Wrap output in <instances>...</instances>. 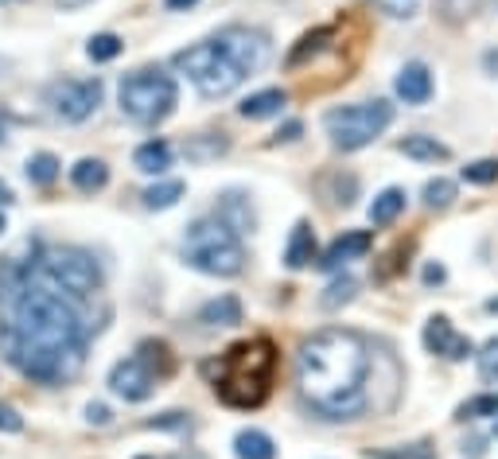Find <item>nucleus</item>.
I'll return each mask as SVG.
<instances>
[{"label":"nucleus","instance_id":"1","mask_svg":"<svg viewBox=\"0 0 498 459\" xmlns=\"http://www.w3.org/2000/svg\"><path fill=\"white\" fill-rule=\"evenodd\" d=\"M0 355L23 378L63 385L86 362V323L70 296L40 277V265L0 269Z\"/></svg>","mask_w":498,"mask_h":459},{"label":"nucleus","instance_id":"2","mask_svg":"<svg viewBox=\"0 0 498 459\" xmlns=\"http://www.w3.org/2000/svg\"><path fill=\"white\" fill-rule=\"evenodd\" d=\"M370 343L351 327H324L307 335L296 350V385L300 397L327 420H354L370 405L366 378H370Z\"/></svg>","mask_w":498,"mask_h":459},{"label":"nucleus","instance_id":"3","mask_svg":"<svg viewBox=\"0 0 498 459\" xmlns=\"http://www.w3.org/2000/svg\"><path fill=\"white\" fill-rule=\"evenodd\" d=\"M272 370H277V347H272V339L265 335L245 339V343L230 347L222 355L215 390L230 409H257L269 397Z\"/></svg>","mask_w":498,"mask_h":459},{"label":"nucleus","instance_id":"4","mask_svg":"<svg viewBox=\"0 0 498 459\" xmlns=\"http://www.w3.org/2000/svg\"><path fill=\"white\" fill-rule=\"evenodd\" d=\"M117 102H121V113L133 125H164L180 105V86H175L172 75L164 70H133V75L121 78V90H117Z\"/></svg>","mask_w":498,"mask_h":459},{"label":"nucleus","instance_id":"5","mask_svg":"<svg viewBox=\"0 0 498 459\" xmlns=\"http://www.w3.org/2000/svg\"><path fill=\"white\" fill-rule=\"evenodd\" d=\"M183 257H187V265H195L207 277H238L245 269L242 238H234L218 218L191 222L187 242H183Z\"/></svg>","mask_w":498,"mask_h":459},{"label":"nucleus","instance_id":"6","mask_svg":"<svg viewBox=\"0 0 498 459\" xmlns=\"http://www.w3.org/2000/svg\"><path fill=\"white\" fill-rule=\"evenodd\" d=\"M40 277L70 300H90L93 292H102V265L93 261L90 250H78V245H51V250H43Z\"/></svg>","mask_w":498,"mask_h":459},{"label":"nucleus","instance_id":"7","mask_svg":"<svg viewBox=\"0 0 498 459\" xmlns=\"http://www.w3.org/2000/svg\"><path fill=\"white\" fill-rule=\"evenodd\" d=\"M172 63H175V70H183V75L191 78V86L203 93V98H230L245 82V75L222 55V47L215 40L183 47V51H175Z\"/></svg>","mask_w":498,"mask_h":459},{"label":"nucleus","instance_id":"8","mask_svg":"<svg viewBox=\"0 0 498 459\" xmlns=\"http://www.w3.org/2000/svg\"><path fill=\"white\" fill-rule=\"evenodd\" d=\"M394 125V105L386 98L374 102H359V105H342V110H331L324 117V128L331 137V145L342 152H359L370 140H378L386 128Z\"/></svg>","mask_w":498,"mask_h":459},{"label":"nucleus","instance_id":"9","mask_svg":"<svg viewBox=\"0 0 498 459\" xmlns=\"http://www.w3.org/2000/svg\"><path fill=\"white\" fill-rule=\"evenodd\" d=\"M215 43L222 47V55H227L230 63L242 70V75H257V70H265L269 58H272L269 35L257 31V28H242V23H230V28H222L215 35Z\"/></svg>","mask_w":498,"mask_h":459},{"label":"nucleus","instance_id":"10","mask_svg":"<svg viewBox=\"0 0 498 459\" xmlns=\"http://www.w3.org/2000/svg\"><path fill=\"white\" fill-rule=\"evenodd\" d=\"M102 98H105L102 78H67L58 86H51V110L67 125H82L86 117H93Z\"/></svg>","mask_w":498,"mask_h":459},{"label":"nucleus","instance_id":"11","mask_svg":"<svg viewBox=\"0 0 498 459\" xmlns=\"http://www.w3.org/2000/svg\"><path fill=\"white\" fill-rule=\"evenodd\" d=\"M156 385H160V374L140 355H129L110 370V390L117 397H125V402H148L156 393Z\"/></svg>","mask_w":498,"mask_h":459},{"label":"nucleus","instance_id":"12","mask_svg":"<svg viewBox=\"0 0 498 459\" xmlns=\"http://www.w3.org/2000/svg\"><path fill=\"white\" fill-rule=\"evenodd\" d=\"M424 347L432 350V355H440V358H467V355H476V347H471V339L467 335H456V327L448 315H432L429 323H424Z\"/></svg>","mask_w":498,"mask_h":459},{"label":"nucleus","instance_id":"13","mask_svg":"<svg viewBox=\"0 0 498 459\" xmlns=\"http://www.w3.org/2000/svg\"><path fill=\"white\" fill-rule=\"evenodd\" d=\"M215 218L234 234V238H245V234L257 230L253 203H249V195H242V191H227V195H222L218 207H215Z\"/></svg>","mask_w":498,"mask_h":459},{"label":"nucleus","instance_id":"14","mask_svg":"<svg viewBox=\"0 0 498 459\" xmlns=\"http://www.w3.org/2000/svg\"><path fill=\"white\" fill-rule=\"evenodd\" d=\"M370 245H374V234L370 230H347V234H339L335 242L324 250V257H319V269H339V265H347V261H359V257L370 253Z\"/></svg>","mask_w":498,"mask_h":459},{"label":"nucleus","instance_id":"15","mask_svg":"<svg viewBox=\"0 0 498 459\" xmlns=\"http://www.w3.org/2000/svg\"><path fill=\"white\" fill-rule=\"evenodd\" d=\"M394 90H397V98L405 105H424L432 98V70L424 63H405V66H401V75H397V82H394Z\"/></svg>","mask_w":498,"mask_h":459},{"label":"nucleus","instance_id":"16","mask_svg":"<svg viewBox=\"0 0 498 459\" xmlns=\"http://www.w3.org/2000/svg\"><path fill=\"white\" fill-rule=\"evenodd\" d=\"M195 320L203 327H234V323H242V300L230 296V292H222V296L207 300L203 308H199Z\"/></svg>","mask_w":498,"mask_h":459},{"label":"nucleus","instance_id":"17","mask_svg":"<svg viewBox=\"0 0 498 459\" xmlns=\"http://www.w3.org/2000/svg\"><path fill=\"white\" fill-rule=\"evenodd\" d=\"M316 261V230L307 222H296L292 226V238L284 245V265L289 269H307Z\"/></svg>","mask_w":498,"mask_h":459},{"label":"nucleus","instance_id":"18","mask_svg":"<svg viewBox=\"0 0 498 459\" xmlns=\"http://www.w3.org/2000/svg\"><path fill=\"white\" fill-rule=\"evenodd\" d=\"M284 105H289V93L284 90H257L238 105V113L245 121H265V117H277Z\"/></svg>","mask_w":498,"mask_h":459},{"label":"nucleus","instance_id":"19","mask_svg":"<svg viewBox=\"0 0 498 459\" xmlns=\"http://www.w3.org/2000/svg\"><path fill=\"white\" fill-rule=\"evenodd\" d=\"M133 163H137V172H145V175H164L172 168V145L168 140H145V145L133 152Z\"/></svg>","mask_w":498,"mask_h":459},{"label":"nucleus","instance_id":"20","mask_svg":"<svg viewBox=\"0 0 498 459\" xmlns=\"http://www.w3.org/2000/svg\"><path fill=\"white\" fill-rule=\"evenodd\" d=\"M234 455L238 459H277V444L261 428H242L234 437Z\"/></svg>","mask_w":498,"mask_h":459},{"label":"nucleus","instance_id":"21","mask_svg":"<svg viewBox=\"0 0 498 459\" xmlns=\"http://www.w3.org/2000/svg\"><path fill=\"white\" fill-rule=\"evenodd\" d=\"M227 148H230V140L222 133H199L183 145V156H187V163H210V160H218Z\"/></svg>","mask_w":498,"mask_h":459},{"label":"nucleus","instance_id":"22","mask_svg":"<svg viewBox=\"0 0 498 459\" xmlns=\"http://www.w3.org/2000/svg\"><path fill=\"white\" fill-rule=\"evenodd\" d=\"M397 148L405 152L409 160H421V163H436V160H448V156H452V152H448V145H440L436 137H424V133L405 137Z\"/></svg>","mask_w":498,"mask_h":459},{"label":"nucleus","instance_id":"23","mask_svg":"<svg viewBox=\"0 0 498 459\" xmlns=\"http://www.w3.org/2000/svg\"><path fill=\"white\" fill-rule=\"evenodd\" d=\"M70 183L78 187V191H86V195H93V191H102L105 183H110V168H105L102 160H78L75 168H70Z\"/></svg>","mask_w":498,"mask_h":459},{"label":"nucleus","instance_id":"24","mask_svg":"<svg viewBox=\"0 0 498 459\" xmlns=\"http://www.w3.org/2000/svg\"><path fill=\"white\" fill-rule=\"evenodd\" d=\"M401 210H405V191H401V187H386V191L374 195V203H370V222L374 226H389Z\"/></svg>","mask_w":498,"mask_h":459},{"label":"nucleus","instance_id":"25","mask_svg":"<svg viewBox=\"0 0 498 459\" xmlns=\"http://www.w3.org/2000/svg\"><path fill=\"white\" fill-rule=\"evenodd\" d=\"M140 199H145L148 210H168L183 199V180H160V183H152Z\"/></svg>","mask_w":498,"mask_h":459},{"label":"nucleus","instance_id":"26","mask_svg":"<svg viewBox=\"0 0 498 459\" xmlns=\"http://www.w3.org/2000/svg\"><path fill=\"white\" fill-rule=\"evenodd\" d=\"M331 35H335V28H316V31H307L304 40H300V43H296L292 51H289V58H284V63H289V66H300V63H307V58H312V55H319V51H324Z\"/></svg>","mask_w":498,"mask_h":459},{"label":"nucleus","instance_id":"27","mask_svg":"<svg viewBox=\"0 0 498 459\" xmlns=\"http://www.w3.org/2000/svg\"><path fill=\"white\" fill-rule=\"evenodd\" d=\"M354 292H359V280L342 273V277H335V280L327 285V292L319 296V304H324L327 312H335V308H342V304H351V300H354Z\"/></svg>","mask_w":498,"mask_h":459},{"label":"nucleus","instance_id":"28","mask_svg":"<svg viewBox=\"0 0 498 459\" xmlns=\"http://www.w3.org/2000/svg\"><path fill=\"white\" fill-rule=\"evenodd\" d=\"M23 172H28V180H31L35 187H47V183L58 180V156H51V152H35Z\"/></svg>","mask_w":498,"mask_h":459},{"label":"nucleus","instance_id":"29","mask_svg":"<svg viewBox=\"0 0 498 459\" xmlns=\"http://www.w3.org/2000/svg\"><path fill=\"white\" fill-rule=\"evenodd\" d=\"M121 35H113V31H102V35H93V40L86 43V55H90V63H110V58L121 55Z\"/></svg>","mask_w":498,"mask_h":459},{"label":"nucleus","instance_id":"30","mask_svg":"<svg viewBox=\"0 0 498 459\" xmlns=\"http://www.w3.org/2000/svg\"><path fill=\"white\" fill-rule=\"evenodd\" d=\"M456 199V183L452 180H429L424 183V207L429 210H448Z\"/></svg>","mask_w":498,"mask_h":459},{"label":"nucleus","instance_id":"31","mask_svg":"<svg viewBox=\"0 0 498 459\" xmlns=\"http://www.w3.org/2000/svg\"><path fill=\"white\" fill-rule=\"evenodd\" d=\"M479 417H498V393H483L459 405L456 420H479Z\"/></svg>","mask_w":498,"mask_h":459},{"label":"nucleus","instance_id":"32","mask_svg":"<svg viewBox=\"0 0 498 459\" xmlns=\"http://www.w3.org/2000/svg\"><path fill=\"white\" fill-rule=\"evenodd\" d=\"M374 459H436L432 444H409V448H378Z\"/></svg>","mask_w":498,"mask_h":459},{"label":"nucleus","instance_id":"33","mask_svg":"<svg viewBox=\"0 0 498 459\" xmlns=\"http://www.w3.org/2000/svg\"><path fill=\"white\" fill-rule=\"evenodd\" d=\"M464 180L476 183V187H487V183H498V160H476L464 168Z\"/></svg>","mask_w":498,"mask_h":459},{"label":"nucleus","instance_id":"34","mask_svg":"<svg viewBox=\"0 0 498 459\" xmlns=\"http://www.w3.org/2000/svg\"><path fill=\"white\" fill-rule=\"evenodd\" d=\"M476 358H479V378L483 382H498V339H487Z\"/></svg>","mask_w":498,"mask_h":459},{"label":"nucleus","instance_id":"35","mask_svg":"<svg viewBox=\"0 0 498 459\" xmlns=\"http://www.w3.org/2000/svg\"><path fill=\"white\" fill-rule=\"evenodd\" d=\"M354 195H359V180L354 175H335V203H342V207H351L354 203Z\"/></svg>","mask_w":498,"mask_h":459},{"label":"nucleus","instance_id":"36","mask_svg":"<svg viewBox=\"0 0 498 459\" xmlns=\"http://www.w3.org/2000/svg\"><path fill=\"white\" fill-rule=\"evenodd\" d=\"M382 12H389V16H397V20H409V16H417V0H374Z\"/></svg>","mask_w":498,"mask_h":459},{"label":"nucleus","instance_id":"37","mask_svg":"<svg viewBox=\"0 0 498 459\" xmlns=\"http://www.w3.org/2000/svg\"><path fill=\"white\" fill-rule=\"evenodd\" d=\"M148 428H168V432H187L191 428V420H187L183 413H164L156 420H148Z\"/></svg>","mask_w":498,"mask_h":459},{"label":"nucleus","instance_id":"38","mask_svg":"<svg viewBox=\"0 0 498 459\" xmlns=\"http://www.w3.org/2000/svg\"><path fill=\"white\" fill-rule=\"evenodd\" d=\"M86 420L90 425H98V428H105L113 420V413H110V405H102V402H90L86 405Z\"/></svg>","mask_w":498,"mask_h":459},{"label":"nucleus","instance_id":"39","mask_svg":"<svg viewBox=\"0 0 498 459\" xmlns=\"http://www.w3.org/2000/svg\"><path fill=\"white\" fill-rule=\"evenodd\" d=\"M300 133H304V125H300V121L280 125V128H277V145H292V140H300Z\"/></svg>","mask_w":498,"mask_h":459},{"label":"nucleus","instance_id":"40","mask_svg":"<svg viewBox=\"0 0 498 459\" xmlns=\"http://www.w3.org/2000/svg\"><path fill=\"white\" fill-rule=\"evenodd\" d=\"M0 428H8V432H20V428H23V420L16 417V409L0 405Z\"/></svg>","mask_w":498,"mask_h":459},{"label":"nucleus","instance_id":"41","mask_svg":"<svg viewBox=\"0 0 498 459\" xmlns=\"http://www.w3.org/2000/svg\"><path fill=\"white\" fill-rule=\"evenodd\" d=\"M444 280V265H429L424 269V285H440Z\"/></svg>","mask_w":498,"mask_h":459},{"label":"nucleus","instance_id":"42","mask_svg":"<svg viewBox=\"0 0 498 459\" xmlns=\"http://www.w3.org/2000/svg\"><path fill=\"white\" fill-rule=\"evenodd\" d=\"M164 4H168V12H183V8H195L199 0H164Z\"/></svg>","mask_w":498,"mask_h":459},{"label":"nucleus","instance_id":"43","mask_svg":"<svg viewBox=\"0 0 498 459\" xmlns=\"http://www.w3.org/2000/svg\"><path fill=\"white\" fill-rule=\"evenodd\" d=\"M8 203H12V187L0 180V207H8Z\"/></svg>","mask_w":498,"mask_h":459},{"label":"nucleus","instance_id":"44","mask_svg":"<svg viewBox=\"0 0 498 459\" xmlns=\"http://www.w3.org/2000/svg\"><path fill=\"white\" fill-rule=\"evenodd\" d=\"M487 312H491V315H498V296H494V300H487Z\"/></svg>","mask_w":498,"mask_h":459},{"label":"nucleus","instance_id":"45","mask_svg":"<svg viewBox=\"0 0 498 459\" xmlns=\"http://www.w3.org/2000/svg\"><path fill=\"white\" fill-rule=\"evenodd\" d=\"M58 4H63V8H78L82 0H58Z\"/></svg>","mask_w":498,"mask_h":459},{"label":"nucleus","instance_id":"46","mask_svg":"<svg viewBox=\"0 0 498 459\" xmlns=\"http://www.w3.org/2000/svg\"><path fill=\"white\" fill-rule=\"evenodd\" d=\"M175 459H203V455H195V452H187V455H175Z\"/></svg>","mask_w":498,"mask_h":459},{"label":"nucleus","instance_id":"47","mask_svg":"<svg viewBox=\"0 0 498 459\" xmlns=\"http://www.w3.org/2000/svg\"><path fill=\"white\" fill-rule=\"evenodd\" d=\"M0 4H20V0H0Z\"/></svg>","mask_w":498,"mask_h":459},{"label":"nucleus","instance_id":"48","mask_svg":"<svg viewBox=\"0 0 498 459\" xmlns=\"http://www.w3.org/2000/svg\"><path fill=\"white\" fill-rule=\"evenodd\" d=\"M0 234H4V215H0Z\"/></svg>","mask_w":498,"mask_h":459},{"label":"nucleus","instance_id":"49","mask_svg":"<svg viewBox=\"0 0 498 459\" xmlns=\"http://www.w3.org/2000/svg\"><path fill=\"white\" fill-rule=\"evenodd\" d=\"M137 459H156V455H137Z\"/></svg>","mask_w":498,"mask_h":459}]
</instances>
